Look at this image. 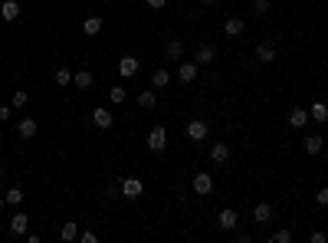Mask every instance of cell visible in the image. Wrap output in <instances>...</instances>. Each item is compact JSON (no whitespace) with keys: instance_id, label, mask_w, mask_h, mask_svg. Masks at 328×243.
Instances as JSON below:
<instances>
[{"instance_id":"26","label":"cell","mask_w":328,"mask_h":243,"mask_svg":"<svg viewBox=\"0 0 328 243\" xmlns=\"http://www.w3.org/2000/svg\"><path fill=\"white\" fill-rule=\"evenodd\" d=\"M26 102H30V95H26L23 89H16L13 92V109H26Z\"/></svg>"},{"instance_id":"4","label":"cell","mask_w":328,"mask_h":243,"mask_svg":"<svg viewBox=\"0 0 328 243\" xmlns=\"http://www.w3.org/2000/svg\"><path fill=\"white\" fill-rule=\"evenodd\" d=\"M210 191H213V178H210V174H197V178H194V194H210Z\"/></svg>"},{"instance_id":"24","label":"cell","mask_w":328,"mask_h":243,"mask_svg":"<svg viewBox=\"0 0 328 243\" xmlns=\"http://www.w3.org/2000/svg\"><path fill=\"white\" fill-rule=\"evenodd\" d=\"M155 102H158V95L151 92V89H148V92H141V95H138V105H141V109H155Z\"/></svg>"},{"instance_id":"1","label":"cell","mask_w":328,"mask_h":243,"mask_svg":"<svg viewBox=\"0 0 328 243\" xmlns=\"http://www.w3.org/2000/svg\"><path fill=\"white\" fill-rule=\"evenodd\" d=\"M164 145H167V132H164L161 125H155L148 132V148L151 151H164Z\"/></svg>"},{"instance_id":"22","label":"cell","mask_w":328,"mask_h":243,"mask_svg":"<svg viewBox=\"0 0 328 243\" xmlns=\"http://www.w3.org/2000/svg\"><path fill=\"white\" fill-rule=\"evenodd\" d=\"M213 56H217V53H213V46H200V49H197V56H194V63H213Z\"/></svg>"},{"instance_id":"9","label":"cell","mask_w":328,"mask_h":243,"mask_svg":"<svg viewBox=\"0 0 328 243\" xmlns=\"http://www.w3.org/2000/svg\"><path fill=\"white\" fill-rule=\"evenodd\" d=\"M0 16H3V20H16V16H20V3H16V0H3V7H0Z\"/></svg>"},{"instance_id":"23","label":"cell","mask_w":328,"mask_h":243,"mask_svg":"<svg viewBox=\"0 0 328 243\" xmlns=\"http://www.w3.org/2000/svg\"><path fill=\"white\" fill-rule=\"evenodd\" d=\"M253 217H256L259 224H266V220L273 217V207H269V204H256V211H253Z\"/></svg>"},{"instance_id":"16","label":"cell","mask_w":328,"mask_h":243,"mask_svg":"<svg viewBox=\"0 0 328 243\" xmlns=\"http://www.w3.org/2000/svg\"><path fill=\"white\" fill-rule=\"evenodd\" d=\"M16 132H20V138H33V135H36V122H33V118H23V122L16 125Z\"/></svg>"},{"instance_id":"11","label":"cell","mask_w":328,"mask_h":243,"mask_svg":"<svg viewBox=\"0 0 328 243\" xmlns=\"http://www.w3.org/2000/svg\"><path fill=\"white\" fill-rule=\"evenodd\" d=\"M177 76H180V82H194L197 79V63H180Z\"/></svg>"},{"instance_id":"38","label":"cell","mask_w":328,"mask_h":243,"mask_svg":"<svg viewBox=\"0 0 328 243\" xmlns=\"http://www.w3.org/2000/svg\"><path fill=\"white\" fill-rule=\"evenodd\" d=\"M0 174H3V171H0Z\"/></svg>"},{"instance_id":"8","label":"cell","mask_w":328,"mask_h":243,"mask_svg":"<svg viewBox=\"0 0 328 243\" xmlns=\"http://www.w3.org/2000/svg\"><path fill=\"white\" fill-rule=\"evenodd\" d=\"M26 227H30V217L26 214H13L10 217V234H26Z\"/></svg>"},{"instance_id":"25","label":"cell","mask_w":328,"mask_h":243,"mask_svg":"<svg viewBox=\"0 0 328 243\" xmlns=\"http://www.w3.org/2000/svg\"><path fill=\"white\" fill-rule=\"evenodd\" d=\"M72 82H76L79 89H89V86H92V72H76V76H72Z\"/></svg>"},{"instance_id":"29","label":"cell","mask_w":328,"mask_h":243,"mask_svg":"<svg viewBox=\"0 0 328 243\" xmlns=\"http://www.w3.org/2000/svg\"><path fill=\"white\" fill-rule=\"evenodd\" d=\"M125 99H128V92H125L122 86H115V89H112V102H115V105H122Z\"/></svg>"},{"instance_id":"3","label":"cell","mask_w":328,"mask_h":243,"mask_svg":"<svg viewBox=\"0 0 328 243\" xmlns=\"http://www.w3.org/2000/svg\"><path fill=\"white\" fill-rule=\"evenodd\" d=\"M217 224H220V230H233L236 224H240V217H236V211H233V207H227V211H220Z\"/></svg>"},{"instance_id":"6","label":"cell","mask_w":328,"mask_h":243,"mask_svg":"<svg viewBox=\"0 0 328 243\" xmlns=\"http://www.w3.org/2000/svg\"><path fill=\"white\" fill-rule=\"evenodd\" d=\"M227 158H230V148L223 145V141H217V145H210V161H213V165H223Z\"/></svg>"},{"instance_id":"2","label":"cell","mask_w":328,"mask_h":243,"mask_svg":"<svg viewBox=\"0 0 328 243\" xmlns=\"http://www.w3.org/2000/svg\"><path fill=\"white\" fill-rule=\"evenodd\" d=\"M141 191H145V184H141L138 178H125V181H122V194L132 197V201H135V197H141Z\"/></svg>"},{"instance_id":"19","label":"cell","mask_w":328,"mask_h":243,"mask_svg":"<svg viewBox=\"0 0 328 243\" xmlns=\"http://www.w3.org/2000/svg\"><path fill=\"white\" fill-rule=\"evenodd\" d=\"M82 30H86V36H95V33H102V16H89L86 23H82Z\"/></svg>"},{"instance_id":"14","label":"cell","mask_w":328,"mask_h":243,"mask_svg":"<svg viewBox=\"0 0 328 243\" xmlns=\"http://www.w3.org/2000/svg\"><path fill=\"white\" fill-rule=\"evenodd\" d=\"M309 118H315V122H328V105L325 102H315L312 109H309Z\"/></svg>"},{"instance_id":"10","label":"cell","mask_w":328,"mask_h":243,"mask_svg":"<svg viewBox=\"0 0 328 243\" xmlns=\"http://www.w3.org/2000/svg\"><path fill=\"white\" fill-rule=\"evenodd\" d=\"M187 138L190 141H203V138H207V125H203V122H190V125H187Z\"/></svg>"},{"instance_id":"21","label":"cell","mask_w":328,"mask_h":243,"mask_svg":"<svg viewBox=\"0 0 328 243\" xmlns=\"http://www.w3.org/2000/svg\"><path fill=\"white\" fill-rule=\"evenodd\" d=\"M305 151H309V155H319L322 151V135H309V138H305Z\"/></svg>"},{"instance_id":"34","label":"cell","mask_w":328,"mask_h":243,"mask_svg":"<svg viewBox=\"0 0 328 243\" xmlns=\"http://www.w3.org/2000/svg\"><path fill=\"white\" fill-rule=\"evenodd\" d=\"M164 3H167V0H148V7H151V10H161Z\"/></svg>"},{"instance_id":"37","label":"cell","mask_w":328,"mask_h":243,"mask_svg":"<svg viewBox=\"0 0 328 243\" xmlns=\"http://www.w3.org/2000/svg\"><path fill=\"white\" fill-rule=\"evenodd\" d=\"M203 3H213V0H203Z\"/></svg>"},{"instance_id":"30","label":"cell","mask_w":328,"mask_h":243,"mask_svg":"<svg viewBox=\"0 0 328 243\" xmlns=\"http://www.w3.org/2000/svg\"><path fill=\"white\" fill-rule=\"evenodd\" d=\"M273 243H292V234H289V230H276V234H273Z\"/></svg>"},{"instance_id":"33","label":"cell","mask_w":328,"mask_h":243,"mask_svg":"<svg viewBox=\"0 0 328 243\" xmlns=\"http://www.w3.org/2000/svg\"><path fill=\"white\" fill-rule=\"evenodd\" d=\"M95 240H99V237H95L92 230H86V234H82V243H95Z\"/></svg>"},{"instance_id":"31","label":"cell","mask_w":328,"mask_h":243,"mask_svg":"<svg viewBox=\"0 0 328 243\" xmlns=\"http://www.w3.org/2000/svg\"><path fill=\"white\" fill-rule=\"evenodd\" d=\"M315 204H319V207H328V188H319V194H315Z\"/></svg>"},{"instance_id":"5","label":"cell","mask_w":328,"mask_h":243,"mask_svg":"<svg viewBox=\"0 0 328 243\" xmlns=\"http://www.w3.org/2000/svg\"><path fill=\"white\" fill-rule=\"evenodd\" d=\"M118 72H122V76H135V72H138V59H135V56H122V59H118Z\"/></svg>"},{"instance_id":"32","label":"cell","mask_w":328,"mask_h":243,"mask_svg":"<svg viewBox=\"0 0 328 243\" xmlns=\"http://www.w3.org/2000/svg\"><path fill=\"white\" fill-rule=\"evenodd\" d=\"M253 7H256V13H269V10H273V7H269V0H256Z\"/></svg>"},{"instance_id":"28","label":"cell","mask_w":328,"mask_h":243,"mask_svg":"<svg viewBox=\"0 0 328 243\" xmlns=\"http://www.w3.org/2000/svg\"><path fill=\"white\" fill-rule=\"evenodd\" d=\"M3 197H7V204H20V201H23V191H20V188H10Z\"/></svg>"},{"instance_id":"36","label":"cell","mask_w":328,"mask_h":243,"mask_svg":"<svg viewBox=\"0 0 328 243\" xmlns=\"http://www.w3.org/2000/svg\"><path fill=\"white\" fill-rule=\"evenodd\" d=\"M3 201H7V197H3V194H0V207H3Z\"/></svg>"},{"instance_id":"13","label":"cell","mask_w":328,"mask_h":243,"mask_svg":"<svg viewBox=\"0 0 328 243\" xmlns=\"http://www.w3.org/2000/svg\"><path fill=\"white\" fill-rule=\"evenodd\" d=\"M223 30H227V36H243V30H246V26H243V20L230 16L227 23H223Z\"/></svg>"},{"instance_id":"20","label":"cell","mask_w":328,"mask_h":243,"mask_svg":"<svg viewBox=\"0 0 328 243\" xmlns=\"http://www.w3.org/2000/svg\"><path fill=\"white\" fill-rule=\"evenodd\" d=\"M59 237H63L66 243H72V240H76V237H79V227H76V224H72V220H66V224H63V230H59Z\"/></svg>"},{"instance_id":"17","label":"cell","mask_w":328,"mask_h":243,"mask_svg":"<svg viewBox=\"0 0 328 243\" xmlns=\"http://www.w3.org/2000/svg\"><path fill=\"white\" fill-rule=\"evenodd\" d=\"M256 59H259V63H273V59H276V49L269 46V43H263V46H256Z\"/></svg>"},{"instance_id":"15","label":"cell","mask_w":328,"mask_h":243,"mask_svg":"<svg viewBox=\"0 0 328 243\" xmlns=\"http://www.w3.org/2000/svg\"><path fill=\"white\" fill-rule=\"evenodd\" d=\"M180 56H184V43H180V39H171V43H167V59L177 63Z\"/></svg>"},{"instance_id":"12","label":"cell","mask_w":328,"mask_h":243,"mask_svg":"<svg viewBox=\"0 0 328 243\" xmlns=\"http://www.w3.org/2000/svg\"><path fill=\"white\" fill-rule=\"evenodd\" d=\"M305 122H309V112L305 109H292L289 112V125L292 128H305Z\"/></svg>"},{"instance_id":"7","label":"cell","mask_w":328,"mask_h":243,"mask_svg":"<svg viewBox=\"0 0 328 243\" xmlns=\"http://www.w3.org/2000/svg\"><path fill=\"white\" fill-rule=\"evenodd\" d=\"M92 118H95V125H99V128H112V122H115V115H112L109 109H102V105L92 112Z\"/></svg>"},{"instance_id":"27","label":"cell","mask_w":328,"mask_h":243,"mask_svg":"<svg viewBox=\"0 0 328 243\" xmlns=\"http://www.w3.org/2000/svg\"><path fill=\"white\" fill-rule=\"evenodd\" d=\"M72 82V72L69 69H56V86H69Z\"/></svg>"},{"instance_id":"35","label":"cell","mask_w":328,"mask_h":243,"mask_svg":"<svg viewBox=\"0 0 328 243\" xmlns=\"http://www.w3.org/2000/svg\"><path fill=\"white\" fill-rule=\"evenodd\" d=\"M7 118H10V109H7V105H0V122H7Z\"/></svg>"},{"instance_id":"18","label":"cell","mask_w":328,"mask_h":243,"mask_svg":"<svg viewBox=\"0 0 328 243\" xmlns=\"http://www.w3.org/2000/svg\"><path fill=\"white\" fill-rule=\"evenodd\" d=\"M151 82H155V89H167V82H171V72H167V69H155Z\"/></svg>"}]
</instances>
